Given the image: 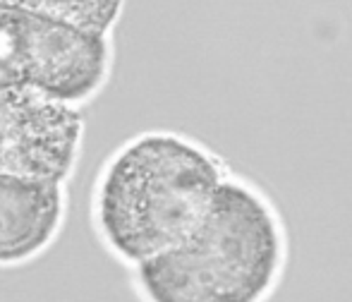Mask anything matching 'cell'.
Segmentation results:
<instances>
[{
    "label": "cell",
    "mask_w": 352,
    "mask_h": 302,
    "mask_svg": "<svg viewBox=\"0 0 352 302\" xmlns=\"http://www.w3.org/2000/svg\"><path fill=\"white\" fill-rule=\"evenodd\" d=\"M10 87H19V82H17V77H14L12 67L8 65V61L0 56V91H3V89H10Z\"/></svg>",
    "instance_id": "obj_7"
},
{
    "label": "cell",
    "mask_w": 352,
    "mask_h": 302,
    "mask_svg": "<svg viewBox=\"0 0 352 302\" xmlns=\"http://www.w3.org/2000/svg\"><path fill=\"white\" fill-rule=\"evenodd\" d=\"M285 261V240L269 202L223 180L201 221L182 240L140 264L148 302H264Z\"/></svg>",
    "instance_id": "obj_1"
},
{
    "label": "cell",
    "mask_w": 352,
    "mask_h": 302,
    "mask_svg": "<svg viewBox=\"0 0 352 302\" xmlns=\"http://www.w3.org/2000/svg\"><path fill=\"white\" fill-rule=\"evenodd\" d=\"M0 5L29 10L43 17L106 34L120 14L122 0H0Z\"/></svg>",
    "instance_id": "obj_6"
},
{
    "label": "cell",
    "mask_w": 352,
    "mask_h": 302,
    "mask_svg": "<svg viewBox=\"0 0 352 302\" xmlns=\"http://www.w3.org/2000/svg\"><path fill=\"white\" fill-rule=\"evenodd\" d=\"M0 56L19 84L63 103L91 96L108 70L106 34L10 5H0Z\"/></svg>",
    "instance_id": "obj_3"
},
{
    "label": "cell",
    "mask_w": 352,
    "mask_h": 302,
    "mask_svg": "<svg viewBox=\"0 0 352 302\" xmlns=\"http://www.w3.org/2000/svg\"><path fill=\"white\" fill-rule=\"evenodd\" d=\"M82 118L32 87L0 91V173L65 180L77 156Z\"/></svg>",
    "instance_id": "obj_4"
},
{
    "label": "cell",
    "mask_w": 352,
    "mask_h": 302,
    "mask_svg": "<svg viewBox=\"0 0 352 302\" xmlns=\"http://www.w3.org/2000/svg\"><path fill=\"white\" fill-rule=\"evenodd\" d=\"M63 192L58 180L0 173V264H12L51 242L60 226Z\"/></svg>",
    "instance_id": "obj_5"
},
{
    "label": "cell",
    "mask_w": 352,
    "mask_h": 302,
    "mask_svg": "<svg viewBox=\"0 0 352 302\" xmlns=\"http://www.w3.org/2000/svg\"><path fill=\"white\" fill-rule=\"evenodd\" d=\"M223 180L201 147L177 135H144L108 166L98 224L122 259L142 264L199 224Z\"/></svg>",
    "instance_id": "obj_2"
}]
</instances>
